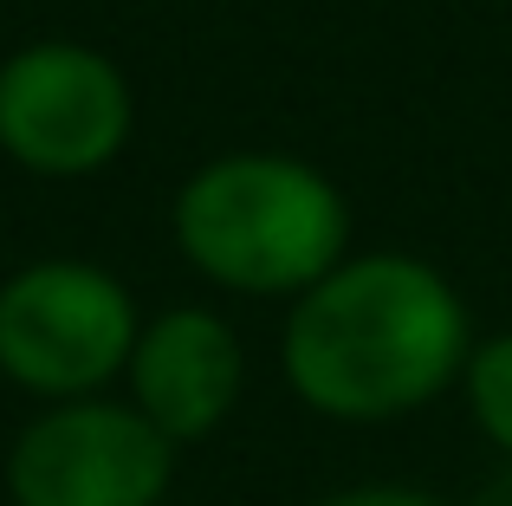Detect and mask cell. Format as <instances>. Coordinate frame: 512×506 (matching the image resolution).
<instances>
[{
	"label": "cell",
	"instance_id": "obj_7",
	"mask_svg": "<svg viewBox=\"0 0 512 506\" xmlns=\"http://www.w3.org/2000/svg\"><path fill=\"white\" fill-rule=\"evenodd\" d=\"M467 403H474V422L493 435V448L512 455V331L467 357Z\"/></svg>",
	"mask_w": 512,
	"mask_h": 506
},
{
	"label": "cell",
	"instance_id": "obj_6",
	"mask_svg": "<svg viewBox=\"0 0 512 506\" xmlns=\"http://www.w3.org/2000/svg\"><path fill=\"white\" fill-rule=\"evenodd\" d=\"M247 383V357L227 318L201 312V305H175L150 318L130 351V390L137 409L169 435V442H201L227 422Z\"/></svg>",
	"mask_w": 512,
	"mask_h": 506
},
{
	"label": "cell",
	"instance_id": "obj_1",
	"mask_svg": "<svg viewBox=\"0 0 512 506\" xmlns=\"http://www.w3.org/2000/svg\"><path fill=\"white\" fill-rule=\"evenodd\" d=\"M467 305L409 253L338 260L286 318V377L331 422H389L467 370Z\"/></svg>",
	"mask_w": 512,
	"mask_h": 506
},
{
	"label": "cell",
	"instance_id": "obj_3",
	"mask_svg": "<svg viewBox=\"0 0 512 506\" xmlns=\"http://www.w3.org/2000/svg\"><path fill=\"white\" fill-rule=\"evenodd\" d=\"M137 331V305L104 266L33 260L0 286V377L52 403H78L130 370Z\"/></svg>",
	"mask_w": 512,
	"mask_h": 506
},
{
	"label": "cell",
	"instance_id": "obj_8",
	"mask_svg": "<svg viewBox=\"0 0 512 506\" xmlns=\"http://www.w3.org/2000/svg\"><path fill=\"white\" fill-rule=\"evenodd\" d=\"M325 506H441V500L415 494V487H350V494L325 500Z\"/></svg>",
	"mask_w": 512,
	"mask_h": 506
},
{
	"label": "cell",
	"instance_id": "obj_4",
	"mask_svg": "<svg viewBox=\"0 0 512 506\" xmlns=\"http://www.w3.org/2000/svg\"><path fill=\"white\" fill-rule=\"evenodd\" d=\"M175 474V442L137 403H78L26 422L7 461L13 506H156Z\"/></svg>",
	"mask_w": 512,
	"mask_h": 506
},
{
	"label": "cell",
	"instance_id": "obj_2",
	"mask_svg": "<svg viewBox=\"0 0 512 506\" xmlns=\"http://www.w3.org/2000/svg\"><path fill=\"white\" fill-rule=\"evenodd\" d=\"M188 266L227 292H312L344 260L350 208L299 156H214L175 195Z\"/></svg>",
	"mask_w": 512,
	"mask_h": 506
},
{
	"label": "cell",
	"instance_id": "obj_5",
	"mask_svg": "<svg viewBox=\"0 0 512 506\" xmlns=\"http://www.w3.org/2000/svg\"><path fill=\"white\" fill-rule=\"evenodd\" d=\"M130 137V85L104 52L39 39L0 65V150L33 176H91Z\"/></svg>",
	"mask_w": 512,
	"mask_h": 506
}]
</instances>
